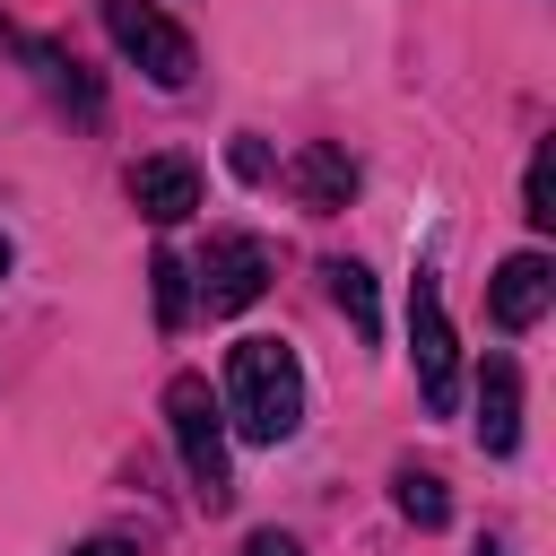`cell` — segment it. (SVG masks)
<instances>
[{
  "label": "cell",
  "instance_id": "1",
  "mask_svg": "<svg viewBox=\"0 0 556 556\" xmlns=\"http://www.w3.org/2000/svg\"><path fill=\"white\" fill-rule=\"evenodd\" d=\"M226 417L252 443H287L304 426V365L287 339H235L226 356Z\"/></svg>",
  "mask_w": 556,
  "mask_h": 556
},
{
  "label": "cell",
  "instance_id": "2",
  "mask_svg": "<svg viewBox=\"0 0 556 556\" xmlns=\"http://www.w3.org/2000/svg\"><path fill=\"white\" fill-rule=\"evenodd\" d=\"M165 426H174V452H182L191 495L217 513V504L235 495V478H226V408H217V391H208L200 374H174V382H165Z\"/></svg>",
  "mask_w": 556,
  "mask_h": 556
},
{
  "label": "cell",
  "instance_id": "3",
  "mask_svg": "<svg viewBox=\"0 0 556 556\" xmlns=\"http://www.w3.org/2000/svg\"><path fill=\"white\" fill-rule=\"evenodd\" d=\"M408 356H417L426 408L452 417V408H460V339H452V313H443L434 269H417V287H408Z\"/></svg>",
  "mask_w": 556,
  "mask_h": 556
},
{
  "label": "cell",
  "instance_id": "4",
  "mask_svg": "<svg viewBox=\"0 0 556 556\" xmlns=\"http://www.w3.org/2000/svg\"><path fill=\"white\" fill-rule=\"evenodd\" d=\"M104 26H113V43H122V61H139L148 70V87H191V35L156 9V0H104Z\"/></svg>",
  "mask_w": 556,
  "mask_h": 556
},
{
  "label": "cell",
  "instance_id": "5",
  "mask_svg": "<svg viewBox=\"0 0 556 556\" xmlns=\"http://www.w3.org/2000/svg\"><path fill=\"white\" fill-rule=\"evenodd\" d=\"M261 287H269V243L261 235L208 243V261H200V304L208 313H243V304H261Z\"/></svg>",
  "mask_w": 556,
  "mask_h": 556
},
{
  "label": "cell",
  "instance_id": "6",
  "mask_svg": "<svg viewBox=\"0 0 556 556\" xmlns=\"http://www.w3.org/2000/svg\"><path fill=\"white\" fill-rule=\"evenodd\" d=\"M547 295H556L547 252H513V261H495V278H486V313H495V330H530V321L547 313Z\"/></svg>",
  "mask_w": 556,
  "mask_h": 556
},
{
  "label": "cell",
  "instance_id": "7",
  "mask_svg": "<svg viewBox=\"0 0 556 556\" xmlns=\"http://www.w3.org/2000/svg\"><path fill=\"white\" fill-rule=\"evenodd\" d=\"M130 208H139L148 226H182V217L200 208L191 156H139V165H130Z\"/></svg>",
  "mask_w": 556,
  "mask_h": 556
},
{
  "label": "cell",
  "instance_id": "8",
  "mask_svg": "<svg viewBox=\"0 0 556 556\" xmlns=\"http://www.w3.org/2000/svg\"><path fill=\"white\" fill-rule=\"evenodd\" d=\"M478 443L486 452L521 443V365L513 356H486V374H478Z\"/></svg>",
  "mask_w": 556,
  "mask_h": 556
},
{
  "label": "cell",
  "instance_id": "9",
  "mask_svg": "<svg viewBox=\"0 0 556 556\" xmlns=\"http://www.w3.org/2000/svg\"><path fill=\"white\" fill-rule=\"evenodd\" d=\"M287 182H295V200L304 208H348L356 200V165L330 148V139H313V148H295V165H287Z\"/></svg>",
  "mask_w": 556,
  "mask_h": 556
},
{
  "label": "cell",
  "instance_id": "10",
  "mask_svg": "<svg viewBox=\"0 0 556 556\" xmlns=\"http://www.w3.org/2000/svg\"><path fill=\"white\" fill-rule=\"evenodd\" d=\"M17 52L35 61V78H43V87H52V96H61V104H70L78 122H96V113H104V96H96V78L78 70V52H61V43H43V35H26Z\"/></svg>",
  "mask_w": 556,
  "mask_h": 556
},
{
  "label": "cell",
  "instance_id": "11",
  "mask_svg": "<svg viewBox=\"0 0 556 556\" xmlns=\"http://www.w3.org/2000/svg\"><path fill=\"white\" fill-rule=\"evenodd\" d=\"M391 495H400V513H408L417 530H443V521H452V486H443L434 469H400Z\"/></svg>",
  "mask_w": 556,
  "mask_h": 556
},
{
  "label": "cell",
  "instance_id": "12",
  "mask_svg": "<svg viewBox=\"0 0 556 556\" xmlns=\"http://www.w3.org/2000/svg\"><path fill=\"white\" fill-rule=\"evenodd\" d=\"M521 217H530L539 235L556 226V148H547V139L530 148V174H521Z\"/></svg>",
  "mask_w": 556,
  "mask_h": 556
},
{
  "label": "cell",
  "instance_id": "13",
  "mask_svg": "<svg viewBox=\"0 0 556 556\" xmlns=\"http://www.w3.org/2000/svg\"><path fill=\"white\" fill-rule=\"evenodd\" d=\"M330 295H339V313L356 321V339H374V330H382V304H374V278H365L356 261H339V269H330Z\"/></svg>",
  "mask_w": 556,
  "mask_h": 556
},
{
  "label": "cell",
  "instance_id": "14",
  "mask_svg": "<svg viewBox=\"0 0 556 556\" xmlns=\"http://www.w3.org/2000/svg\"><path fill=\"white\" fill-rule=\"evenodd\" d=\"M148 278H156V321H165V330H182V295H191L182 278H191V269H182L174 252H156V261H148Z\"/></svg>",
  "mask_w": 556,
  "mask_h": 556
},
{
  "label": "cell",
  "instance_id": "15",
  "mask_svg": "<svg viewBox=\"0 0 556 556\" xmlns=\"http://www.w3.org/2000/svg\"><path fill=\"white\" fill-rule=\"evenodd\" d=\"M243 556H304V547H295L287 530H252V539H243Z\"/></svg>",
  "mask_w": 556,
  "mask_h": 556
},
{
  "label": "cell",
  "instance_id": "16",
  "mask_svg": "<svg viewBox=\"0 0 556 556\" xmlns=\"http://www.w3.org/2000/svg\"><path fill=\"white\" fill-rule=\"evenodd\" d=\"M235 174H243V182H261V174H269V156H261L252 139H235Z\"/></svg>",
  "mask_w": 556,
  "mask_h": 556
},
{
  "label": "cell",
  "instance_id": "17",
  "mask_svg": "<svg viewBox=\"0 0 556 556\" xmlns=\"http://www.w3.org/2000/svg\"><path fill=\"white\" fill-rule=\"evenodd\" d=\"M70 556H139L130 539H87V547H70Z\"/></svg>",
  "mask_w": 556,
  "mask_h": 556
},
{
  "label": "cell",
  "instance_id": "18",
  "mask_svg": "<svg viewBox=\"0 0 556 556\" xmlns=\"http://www.w3.org/2000/svg\"><path fill=\"white\" fill-rule=\"evenodd\" d=\"M478 556H513V547H504V539H486V547H478Z\"/></svg>",
  "mask_w": 556,
  "mask_h": 556
},
{
  "label": "cell",
  "instance_id": "19",
  "mask_svg": "<svg viewBox=\"0 0 556 556\" xmlns=\"http://www.w3.org/2000/svg\"><path fill=\"white\" fill-rule=\"evenodd\" d=\"M0 278H9V235H0Z\"/></svg>",
  "mask_w": 556,
  "mask_h": 556
}]
</instances>
